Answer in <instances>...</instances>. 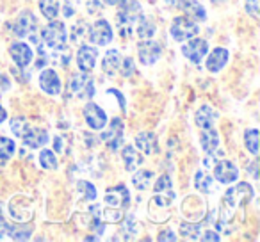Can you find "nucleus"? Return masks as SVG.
Segmentation results:
<instances>
[{"instance_id": "8", "label": "nucleus", "mask_w": 260, "mask_h": 242, "mask_svg": "<svg viewBox=\"0 0 260 242\" xmlns=\"http://www.w3.org/2000/svg\"><path fill=\"white\" fill-rule=\"evenodd\" d=\"M214 177L219 184H232L239 178V169L230 160H219L214 166Z\"/></svg>"}, {"instance_id": "36", "label": "nucleus", "mask_w": 260, "mask_h": 242, "mask_svg": "<svg viewBox=\"0 0 260 242\" xmlns=\"http://www.w3.org/2000/svg\"><path fill=\"white\" fill-rule=\"evenodd\" d=\"M40 162L45 169H55L57 167V159H55L54 152H50V150H43L40 153Z\"/></svg>"}, {"instance_id": "17", "label": "nucleus", "mask_w": 260, "mask_h": 242, "mask_svg": "<svg viewBox=\"0 0 260 242\" xmlns=\"http://www.w3.org/2000/svg\"><path fill=\"white\" fill-rule=\"evenodd\" d=\"M228 50L226 48H214L212 52H210V55L207 57V70H209L210 73H217L221 72V70L224 68V64L228 62Z\"/></svg>"}, {"instance_id": "13", "label": "nucleus", "mask_w": 260, "mask_h": 242, "mask_svg": "<svg viewBox=\"0 0 260 242\" xmlns=\"http://www.w3.org/2000/svg\"><path fill=\"white\" fill-rule=\"evenodd\" d=\"M104 199H105V203H107V205L116 206V209H118V206L125 209V206L130 203V192L126 191L125 185H118V187L109 189V191L105 192Z\"/></svg>"}, {"instance_id": "32", "label": "nucleus", "mask_w": 260, "mask_h": 242, "mask_svg": "<svg viewBox=\"0 0 260 242\" xmlns=\"http://www.w3.org/2000/svg\"><path fill=\"white\" fill-rule=\"evenodd\" d=\"M77 189H79V192L82 194V198L86 199V201H93L94 198H96V189H94L93 184H89V182H77Z\"/></svg>"}, {"instance_id": "43", "label": "nucleus", "mask_w": 260, "mask_h": 242, "mask_svg": "<svg viewBox=\"0 0 260 242\" xmlns=\"http://www.w3.org/2000/svg\"><path fill=\"white\" fill-rule=\"evenodd\" d=\"M202 240H214V242H217L219 240V235L216 233V231H205V233L202 235Z\"/></svg>"}, {"instance_id": "4", "label": "nucleus", "mask_w": 260, "mask_h": 242, "mask_svg": "<svg viewBox=\"0 0 260 242\" xmlns=\"http://www.w3.org/2000/svg\"><path fill=\"white\" fill-rule=\"evenodd\" d=\"M171 38L175 41H185L191 40L198 34V25H196L192 20H189L187 16H178V18L173 20L171 23Z\"/></svg>"}, {"instance_id": "21", "label": "nucleus", "mask_w": 260, "mask_h": 242, "mask_svg": "<svg viewBox=\"0 0 260 242\" xmlns=\"http://www.w3.org/2000/svg\"><path fill=\"white\" fill-rule=\"evenodd\" d=\"M200 143L205 153L212 155L219 146V135L214 128H202V135H200Z\"/></svg>"}, {"instance_id": "14", "label": "nucleus", "mask_w": 260, "mask_h": 242, "mask_svg": "<svg viewBox=\"0 0 260 242\" xmlns=\"http://www.w3.org/2000/svg\"><path fill=\"white\" fill-rule=\"evenodd\" d=\"M23 145L30 150L36 148H43L45 145L48 143V134L47 130H41V128H27L25 134L22 135Z\"/></svg>"}, {"instance_id": "35", "label": "nucleus", "mask_w": 260, "mask_h": 242, "mask_svg": "<svg viewBox=\"0 0 260 242\" xmlns=\"http://www.w3.org/2000/svg\"><path fill=\"white\" fill-rule=\"evenodd\" d=\"M29 128V121H27L23 116H16V118L11 119V130L15 135H20L22 137L25 134V130Z\"/></svg>"}, {"instance_id": "6", "label": "nucleus", "mask_w": 260, "mask_h": 242, "mask_svg": "<svg viewBox=\"0 0 260 242\" xmlns=\"http://www.w3.org/2000/svg\"><path fill=\"white\" fill-rule=\"evenodd\" d=\"M102 141L107 145V148H111L112 152L121 146V141H123V121L119 118H114L109 125L107 130L102 132Z\"/></svg>"}, {"instance_id": "30", "label": "nucleus", "mask_w": 260, "mask_h": 242, "mask_svg": "<svg viewBox=\"0 0 260 242\" xmlns=\"http://www.w3.org/2000/svg\"><path fill=\"white\" fill-rule=\"evenodd\" d=\"M164 192L173 199V184H171V178L168 175H162L155 184V194H164Z\"/></svg>"}, {"instance_id": "24", "label": "nucleus", "mask_w": 260, "mask_h": 242, "mask_svg": "<svg viewBox=\"0 0 260 242\" xmlns=\"http://www.w3.org/2000/svg\"><path fill=\"white\" fill-rule=\"evenodd\" d=\"M138 36L141 38V40H148V38H152L153 34H155V25H153L152 20L145 18V16H139L138 18Z\"/></svg>"}, {"instance_id": "19", "label": "nucleus", "mask_w": 260, "mask_h": 242, "mask_svg": "<svg viewBox=\"0 0 260 242\" xmlns=\"http://www.w3.org/2000/svg\"><path fill=\"white\" fill-rule=\"evenodd\" d=\"M194 119L200 128H212L217 119V112L214 111L210 105H203V107H200L198 111H196Z\"/></svg>"}, {"instance_id": "5", "label": "nucleus", "mask_w": 260, "mask_h": 242, "mask_svg": "<svg viewBox=\"0 0 260 242\" xmlns=\"http://www.w3.org/2000/svg\"><path fill=\"white\" fill-rule=\"evenodd\" d=\"M87 38H89L91 43L98 45V47H105L112 41V29L109 25V22L105 20H98L91 25L89 32H87Z\"/></svg>"}, {"instance_id": "29", "label": "nucleus", "mask_w": 260, "mask_h": 242, "mask_svg": "<svg viewBox=\"0 0 260 242\" xmlns=\"http://www.w3.org/2000/svg\"><path fill=\"white\" fill-rule=\"evenodd\" d=\"M244 143H246V148L251 155H256L258 153V130L256 128H251L244 134Z\"/></svg>"}, {"instance_id": "16", "label": "nucleus", "mask_w": 260, "mask_h": 242, "mask_svg": "<svg viewBox=\"0 0 260 242\" xmlns=\"http://www.w3.org/2000/svg\"><path fill=\"white\" fill-rule=\"evenodd\" d=\"M40 86L47 94L61 93V80L54 70H43L40 75Z\"/></svg>"}, {"instance_id": "38", "label": "nucleus", "mask_w": 260, "mask_h": 242, "mask_svg": "<svg viewBox=\"0 0 260 242\" xmlns=\"http://www.w3.org/2000/svg\"><path fill=\"white\" fill-rule=\"evenodd\" d=\"M121 221H123V233H125V238H132V237H134V233H136L134 217L128 216V217H125V219H121Z\"/></svg>"}, {"instance_id": "25", "label": "nucleus", "mask_w": 260, "mask_h": 242, "mask_svg": "<svg viewBox=\"0 0 260 242\" xmlns=\"http://www.w3.org/2000/svg\"><path fill=\"white\" fill-rule=\"evenodd\" d=\"M40 11L47 20H55L59 15V2L57 0H40Z\"/></svg>"}, {"instance_id": "31", "label": "nucleus", "mask_w": 260, "mask_h": 242, "mask_svg": "<svg viewBox=\"0 0 260 242\" xmlns=\"http://www.w3.org/2000/svg\"><path fill=\"white\" fill-rule=\"evenodd\" d=\"M194 185H196V189H198L200 192H210L212 191V178L210 177H207L203 171H198L196 173V177H194Z\"/></svg>"}, {"instance_id": "15", "label": "nucleus", "mask_w": 260, "mask_h": 242, "mask_svg": "<svg viewBox=\"0 0 260 242\" xmlns=\"http://www.w3.org/2000/svg\"><path fill=\"white\" fill-rule=\"evenodd\" d=\"M9 54H11L13 61L20 66V68H25V66L30 64L32 61V48H29V45L25 43H13L11 48H9Z\"/></svg>"}, {"instance_id": "10", "label": "nucleus", "mask_w": 260, "mask_h": 242, "mask_svg": "<svg viewBox=\"0 0 260 242\" xmlns=\"http://www.w3.org/2000/svg\"><path fill=\"white\" fill-rule=\"evenodd\" d=\"M36 27H38L36 16L30 11H23L22 15L18 16V20L15 22V25H13V32L18 38H25V36H29V34H32Z\"/></svg>"}, {"instance_id": "12", "label": "nucleus", "mask_w": 260, "mask_h": 242, "mask_svg": "<svg viewBox=\"0 0 260 242\" xmlns=\"http://www.w3.org/2000/svg\"><path fill=\"white\" fill-rule=\"evenodd\" d=\"M98 57V50L93 47H87V45H82L77 52V66H79L80 72H87L94 68V62H96Z\"/></svg>"}, {"instance_id": "18", "label": "nucleus", "mask_w": 260, "mask_h": 242, "mask_svg": "<svg viewBox=\"0 0 260 242\" xmlns=\"http://www.w3.org/2000/svg\"><path fill=\"white\" fill-rule=\"evenodd\" d=\"M177 6L189 16V18H192V20H198V22H202V20L207 18L205 9H203V6L200 4L198 0H178Z\"/></svg>"}, {"instance_id": "44", "label": "nucleus", "mask_w": 260, "mask_h": 242, "mask_svg": "<svg viewBox=\"0 0 260 242\" xmlns=\"http://www.w3.org/2000/svg\"><path fill=\"white\" fill-rule=\"evenodd\" d=\"M73 8H72V4H70V2H66L64 4V16H73Z\"/></svg>"}, {"instance_id": "1", "label": "nucleus", "mask_w": 260, "mask_h": 242, "mask_svg": "<svg viewBox=\"0 0 260 242\" xmlns=\"http://www.w3.org/2000/svg\"><path fill=\"white\" fill-rule=\"evenodd\" d=\"M119 8H121V11L118 13V20H116L118 32L121 38H128L132 36L134 23L141 16V6H139L138 0H128V2L125 0V4H121Z\"/></svg>"}, {"instance_id": "20", "label": "nucleus", "mask_w": 260, "mask_h": 242, "mask_svg": "<svg viewBox=\"0 0 260 242\" xmlns=\"http://www.w3.org/2000/svg\"><path fill=\"white\" fill-rule=\"evenodd\" d=\"M119 64H121V55H119L118 50L111 48V50L105 52L104 62H102V70H104V73H107L109 77H114L119 70Z\"/></svg>"}, {"instance_id": "26", "label": "nucleus", "mask_w": 260, "mask_h": 242, "mask_svg": "<svg viewBox=\"0 0 260 242\" xmlns=\"http://www.w3.org/2000/svg\"><path fill=\"white\" fill-rule=\"evenodd\" d=\"M152 177H153L152 171H146V169L138 171V173L132 177V185H134L138 191H145L150 182H152Z\"/></svg>"}, {"instance_id": "27", "label": "nucleus", "mask_w": 260, "mask_h": 242, "mask_svg": "<svg viewBox=\"0 0 260 242\" xmlns=\"http://www.w3.org/2000/svg\"><path fill=\"white\" fill-rule=\"evenodd\" d=\"M6 230L9 231V235H11V238H15V240H27V238L32 235V228L30 226H16V224H13V226H6Z\"/></svg>"}, {"instance_id": "40", "label": "nucleus", "mask_w": 260, "mask_h": 242, "mask_svg": "<svg viewBox=\"0 0 260 242\" xmlns=\"http://www.w3.org/2000/svg\"><path fill=\"white\" fill-rule=\"evenodd\" d=\"M109 93L114 94V96L118 98V100H119V107H121V111L125 112V111H126V105H125V98H123V94L119 93L118 89H109Z\"/></svg>"}, {"instance_id": "28", "label": "nucleus", "mask_w": 260, "mask_h": 242, "mask_svg": "<svg viewBox=\"0 0 260 242\" xmlns=\"http://www.w3.org/2000/svg\"><path fill=\"white\" fill-rule=\"evenodd\" d=\"M16 145L13 139L9 137H0V160H9L13 155H15Z\"/></svg>"}, {"instance_id": "11", "label": "nucleus", "mask_w": 260, "mask_h": 242, "mask_svg": "<svg viewBox=\"0 0 260 242\" xmlns=\"http://www.w3.org/2000/svg\"><path fill=\"white\" fill-rule=\"evenodd\" d=\"M160 52H162V48H160V45L155 43V41H143L138 47L139 59H141V62L145 66L155 64L160 57Z\"/></svg>"}, {"instance_id": "37", "label": "nucleus", "mask_w": 260, "mask_h": 242, "mask_svg": "<svg viewBox=\"0 0 260 242\" xmlns=\"http://www.w3.org/2000/svg\"><path fill=\"white\" fill-rule=\"evenodd\" d=\"M119 72H121L123 77H132L136 72V64L132 57H125L121 59V64H119Z\"/></svg>"}, {"instance_id": "42", "label": "nucleus", "mask_w": 260, "mask_h": 242, "mask_svg": "<svg viewBox=\"0 0 260 242\" xmlns=\"http://www.w3.org/2000/svg\"><path fill=\"white\" fill-rule=\"evenodd\" d=\"M157 240H177V235L173 231H162V233H159Z\"/></svg>"}, {"instance_id": "39", "label": "nucleus", "mask_w": 260, "mask_h": 242, "mask_svg": "<svg viewBox=\"0 0 260 242\" xmlns=\"http://www.w3.org/2000/svg\"><path fill=\"white\" fill-rule=\"evenodd\" d=\"M9 87H11V82H9V79L6 75H2V73H0V94L6 93V91H9Z\"/></svg>"}, {"instance_id": "45", "label": "nucleus", "mask_w": 260, "mask_h": 242, "mask_svg": "<svg viewBox=\"0 0 260 242\" xmlns=\"http://www.w3.org/2000/svg\"><path fill=\"white\" fill-rule=\"evenodd\" d=\"M6 226H8V224H6V221H4V216H2V212H0V237H2V235H4V231H6Z\"/></svg>"}, {"instance_id": "33", "label": "nucleus", "mask_w": 260, "mask_h": 242, "mask_svg": "<svg viewBox=\"0 0 260 242\" xmlns=\"http://www.w3.org/2000/svg\"><path fill=\"white\" fill-rule=\"evenodd\" d=\"M200 230H202V224L200 223H184L180 226V233L185 238H198Z\"/></svg>"}, {"instance_id": "34", "label": "nucleus", "mask_w": 260, "mask_h": 242, "mask_svg": "<svg viewBox=\"0 0 260 242\" xmlns=\"http://www.w3.org/2000/svg\"><path fill=\"white\" fill-rule=\"evenodd\" d=\"M87 32H89V29H87L86 23L84 22L75 23L72 29V41L73 43H82V41L87 38Z\"/></svg>"}, {"instance_id": "9", "label": "nucleus", "mask_w": 260, "mask_h": 242, "mask_svg": "<svg viewBox=\"0 0 260 242\" xmlns=\"http://www.w3.org/2000/svg\"><path fill=\"white\" fill-rule=\"evenodd\" d=\"M182 54H184L189 61L198 64V62H202L203 57L209 54V45H207V41H203V40H191L187 45L182 47Z\"/></svg>"}, {"instance_id": "22", "label": "nucleus", "mask_w": 260, "mask_h": 242, "mask_svg": "<svg viewBox=\"0 0 260 242\" xmlns=\"http://www.w3.org/2000/svg\"><path fill=\"white\" fill-rule=\"evenodd\" d=\"M136 146L139 150L146 153V155H152L157 152V137L152 132H141V134L136 135Z\"/></svg>"}, {"instance_id": "41", "label": "nucleus", "mask_w": 260, "mask_h": 242, "mask_svg": "<svg viewBox=\"0 0 260 242\" xmlns=\"http://www.w3.org/2000/svg\"><path fill=\"white\" fill-rule=\"evenodd\" d=\"M256 0H246V11L249 13V15L256 16Z\"/></svg>"}, {"instance_id": "48", "label": "nucleus", "mask_w": 260, "mask_h": 242, "mask_svg": "<svg viewBox=\"0 0 260 242\" xmlns=\"http://www.w3.org/2000/svg\"><path fill=\"white\" fill-rule=\"evenodd\" d=\"M8 118V112H6V109L2 107V105H0V125L4 123V119Z\"/></svg>"}, {"instance_id": "46", "label": "nucleus", "mask_w": 260, "mask_h": 242, "mask_svg": "<svg viewBox=\"0 0 260 242\" xmlns=\"http://www.w3.org/2000/svg\"><path fill=\"white\" fill-rule=\"evenodd\" d=\"M104 4H109V6H121L125 4V0H102Z\"/></svg>"}, {"instance_id": "7", "label": "nucleus", "mask_w": 260, "mask_h": 242, "mask_svg": "<svg viewBox=\"0 0 260 242\" xmlns=\"http://www.w3.org/2000/svg\"><path fill=\"white\" fill-rule=\"evenodd\" d=\"M84 119H86V123L89 125V128L93 130H102L107 123V114L102 107H98L96 103H87L84 107Z\"/></svg>"}, {"instance_id": "2", "label": "nucleus", "mask_w": 260, "mask_h": 242, "mask_svg": "<svg viewBox=\"0 0 260 242\" xmlns=\"http://www.w3.org/2000/svg\"><path fill=\"white\" fill-rule=\"evenodd\" d=\"M66 27L62 22L59 20H52L43 30V41L48 48H54V50H59V48L64 47L66 43Z\"/></svg>"}, {"instance_id": "47", "label": "nucleus", "mask_w": 260, "mask_h": 242, "mask_svg": "<svg viewBox=\"0 0 260 242\" xmlns=\"http://www.w3.org/2000/svg\"><path fill=\"white\" fill-rule=\"evenodd\" d=\"M55 152H57V153L62 152V141H61V137H55Z\"/></svg>"}, {"instance_id": "23", "label": "nucleus", "mask_w": 260, "mask_h": 242, "mask_svg": "<svg viewBox=\"0 0 260 242\" xmlns=\"http://www.w3.org/2000/svg\"><path fill=\"white\" fill-rule=\"evenodd\" d=\"M121 157H123V162H125L126 171H136L143 164L141 155H139V153L136 152V148H132V146H125V148L121 150Z\"/></svg>"}, {"instance_id": "3", "label": "nucleus", "mask_w": 260, "mask_h": 242, "mask_svg": "<svg viewBox=\"0 0 260 242\" xmlns=\"http://www.w3.org/2000/svg\"><path fill=\"white\" fill-rule=\"evenodd\" d=\"M70 91H72L75 96L82 98V100H89L94 94V82L87 72H80L72 75L70 79Z\"/></svg>"}, {"instance_id": "49", "label": "nucleus", "mask_w": 260, "mask_h": 242, "mask_svg": "<svg viewBox=\"0 0 260 242\" xmlns=\"http://www.w3.org/2000/svg\"><path fill=\"white\" fill-rule=\"evenodd\" d=\"M164 2H168L170 6H177L178 4V0H164Z\"/></svg>"}]
</instances>
